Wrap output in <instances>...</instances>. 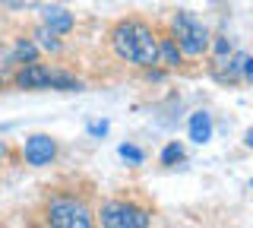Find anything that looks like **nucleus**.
<instances>
[{"instance_id":"2","label":"nucleus","mask_w":253,"mask_h":228,"mask_svg":"<svg viewBox=\"0 0 253 228\" xmlns=\"http://www.w3.org/2000/svg\"><path fill=\"white\" fill-rule=\"evenodd\" d=\"M174 35H177L174 42L184 54H203L209 48V32L193 13H177L174 16Z\"/></svg>"},{"instance_id":"12","label":"nucleus","mask_w":253,"mask_h":228,"mask_svg":"<svg viewBox=\"0 0 253 228\" xmlns=\"http://www.w3.org/2000/svg\"><path fill=\"white\" fill-rule=\"evenodd\" d=\"M180 159H184V146H180V143H168V146H165L162 165H174V162H180Z\"/></svg>"},{"instance_id":"21","label":"nucleus","mask_w":253,"mask_h":228,"mask_svg":"<svg viewBox=\"0 0 253 228\" xmlns=\"http://www.w3.org/2000/svg\"><path fill=\"white\" fill-rule=\"evenodd\" d=\"M250 187H253V181H250Z\"/></svg>"},{"instance_id":"4","label":"nucleus","mask_w":253,"mask_h":228,"mask_svg":"<svg viewBox=\"0 0 253 228\" xmlns=\"http://www.w3.org/2000/svg\"><path fill=\"white\" fill-rule=\"evenodd\" d=\"M101 225L108 228H146L149 212L133 203H105L101 206Z\"/></svg>"},{"instance_id":"8","label":"nucleus","mask_w":253,"mask_h":228,"mask_svg":"<svg viewBox=\"0 0 253 228\" xmlns=\"http://www.w3.org/2000/svg\"><path fill=\"white\" fill-rule=\"evenodd\" d=\"M44 29H51L54 35H63V32H70V29H73V16H70L67 10H47Z\"/></svg>"},{"instance_id":"9","label":"nucleus","mask_w":253,"mask_h":228,"mask_svg":"<svg viewBox=\"0 0 253 228\" xmlns=\"http://www.w3.org/2000/svg\"><path fill=\"white\" fill-rule=\"evenodd\" d=\"M47 86H51V89H60V92H79L83 89V83L70 73H51L47 76Z\"/></svg>"},{"instance_id":"15","label":"nucleus","mask_w":253,"mask_h":228,"mask_svg":"<svg viewBox=\"0 0 253 228\" xmlns=\"http://www.w3.org/2000/svg\"><path fill=\"white\" fill-rule=\"evenodd\" d=\"M38 38H42V45H44V48H51V51H57V48H60L51 29H38Z\"/></svg>"},{"instance_id":"10","label":"nucleus","mask_w":253,"mask_h":228,"mask_svg":"<svg viewBox=\"0 0 253 228\" xmlns=\"http://www.w3.org/2000/svg\"><path fill=\"white\" fill-rule=\"evenodd\" d=\"M158 60H165L168 67H177L180 64V48L174 38H162V45H158Z\"/></svg>"},{"instance_id":"7","label":"nucleus","mask_w":253,"mask_h":228,"mask_svg":"<svg viewBox=\"0 0 253 228\" xmlns=\"http://www.w3.org/2000/svg\"><path fill=\"white\" fill-rule=\"evenodd\" d=\"M190 139H193V143H200V146L212 139V117L206 114V111L190 114Z\"/></svg>"},{"instance_id":"18","label":"nucleus","mask_w":253,"mask_h":228,"mask_svg":"<svg viewBox=\"0 0 253 228\" xmlns=\"http://www.w3.org/2000/svg\"><path fill=\"white\" fill-rule=\"evenodd\" d=\"M92 133H108V124H92Z\"/></svg>"},{"instance_id":"14","label":"nucleus","mask_w":253,"mask_h":228,"mask_svg":"<svg viewBox=\"0 0 253 228\" xmlns=\"http://www.w3.org/2000/svg\"><path fill=\"white\" fill-rule=\"evenodd\" d=\"M121 155H124L126 162H133V165H139V162H142V152H139L136 146H126V143L121 146Z\"/></svg>"},{"instance_id":"19","label":"nucleus","mask_w":253,"mask_h":228,"mask_svg":"<svg viewBox=\"0 0 253 228\" xmlns=\"http://www.w3.org/2000/svg\"><path fill=\"white\" fill-rule=\"evenodd\" d=\"M247 146H253V130H247Z\"/></svg>"},{"instance_id":"5","label":"nucleus","mask_w":253,"mask_h":228,"mask_svg":"<svg viewBox=\"0 0 253 228\" xmlns=\"http://www.w3.org/2000/svg\"><path fill=\"white\" fill-rule=\"evenodd\" d=\"M57 155V143L44 133H35V137L26 139V162L42 168V165H51V159Z\"/></svg>"},{"instance_id":"1","label":"nucleus","mask_w":253,"mask_h":228,"mask_svg":"<svg viewBox=\"0 0 253 228\" xmlns=\"http://www.w3.org/2000/svg\"><path fill=\"white\" fill-rule=\"evenodd\" d=\"M114 42V51L121 60H130V64H139V67H152L158 64V38L149 26L142 22H121L111 35Z\"/></svg>"},{"instance_id":"13","label":"nucleus","mask_w":253,"mask_h":228,"mask_svg":"<svg viewBox=\"0 0 253 228\" xmlns=\"http://www.w3.org/2000/svg\"><path fill=\"white\" fill-rule=\"evenodd\" d=\"M10 64H16V60H13V51L0 45V83H3L6 76H10Z\"/></svg>"},{"instance_id":"20","label":"nucleus","mask_w":253,"mask_h":228,"mask_svg":"<svg viewBox=\"0 0 253 228\" xmlns=\"http://www.w3.org/2000/svg\"><path fill=\"white\" fill-rule=\"evenodd\" d=\"M3 152H6V146H3V143H0V159H3Z\"/></svg>"},{"instance_id":"17","label":"nucleus","mask_w":253,"mask_h":228,"mask_svg":"<svg viewBox=\"0 0 253 228\" xmlns=\"http://www.w3.org/2000/svg\"><path fill=\"white\" fill-rule=\"evenodd\" d=\"M215 54H218V57L231 54V45H228V38H218V42H215Z\"/></svg>"},{"instance_id":"3","label":"nucleus","mask_w":253,"mask_h":228,"mask_svg":"<svg viewBox=\"0 0 253 228\" xmlns=\"http://www.w3.org/2000/svg\"><path fill=\"white\" fill-rule=\"evenodd\" d=\"M47 222L57 225V228H89L92 212L76 200H54L47 206Z\"/></svg>"},{"instance_id":"16","label":"nucleus","mask_w":253,"mask_h":228,"mask_svg":"<svg viewBox=\"0 0 253 228\" xmlns=\"http://www.w3.org/2000/svg\"><path fill=\"white\" fill-rule=\"evenodd\" d=\"M241 76L253 83V57H247V54H241Z\"/></svg>"},{"instance_id":"6","label":"nucleus","mask_w":253,"mask_h":228,"mask_svg":"<svg viewBox=\"0 0 253 228\" xmlns=\"http://www.w3.org/2000/svg\"><path fill=\"white\" fill-rule=\"evenodd\" d=\"M47 76H51V70H47L44 64H26L16 73V86L19 89H47Z\"/></svg>"},{"instance_id":"11","label":"nucleus","mask_w":253,"mask_h":228,"mask_svg":"<svg viewBox=\"0 0 253 228\" xmlns=\"http://www.w3.org/2000/svg\"><path fill=\"white\" fill-rule=\"evenodd\" d=\"M35 54H38V48L22 38V42H16V48H13V60H16V64H32Z\"/></svg>"}]
</instances>
